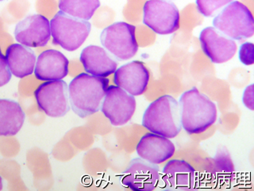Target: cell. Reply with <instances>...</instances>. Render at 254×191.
Masks as SVG:
<instances>
[{
  "mask_svg": "<svg viewBox=\"0 0 254 191\" xmlns=\"http://www.w3.org/2000/svg\"><path fill=\"white\" fill-rule=\"evenodd\" d=\"M109 86V80L88 74H79L68 86L70 106L80 118L96 113Z\"/></svg>",
  "mask_w": 254,
  "mask_h": 191,
  "instance_id": "obj_1",
  "label": "cell"
},
{
  "mask_svg": "<svg viewBox=\"0 0 254 191\" xmlns=\"http://www.w3.org/2000/svg\"><path fill=\"white\" fill-rule=\"evenodd\" d=\"M178 103L181 125L187 133H202L216 122V105L196 88L185 92Z\"/></svg>",
  "mask_w": 254,
  "mask_h": 191,
  "instance_id": "obj_2",
  "label": "cell"
},
{
  "mask_svg": "<svg viewBox=\"0 0 254 191\" xmlns=\"http://www.w3.org/2000/svg\"><path fill=\"white\" fill-rule=\"evenodd\" d=\"M142 126L152 133L169 139L177 137L182 129L178 101L165 95L152 102L143 114Z\"/></svg>",
  "mask_w": 254,
  "mask_h": 191,
  "instance_id": "obj_3",
  "label": "cell"
},
{
  "mask_svg": "<svg viewBox=\"0 0 254 191\" xmlns=\"http://www.w3.org/2000/svg\"><path fill=\"white\" fill-rule=\"evenodd\" d=\"M213 26L233 40H245L254 34V16L250 9L239 1L226 5L214 17Z\"/></svg>",
  "mask_w": 254,
  "mask_h": 191,
  "instance_id": "obj_4",
  "label": "cell"
},
{
  "mask_svg": "<svg viewBox=\"0 0 254 191\" xmlns=\"http://www.w3.org/2000/svg\"><path fill=\"white\" fill-rule=\"evenodd\" d=\"M53 43L67 51H75L84 43L91 32L87 20L79 19L58 11L50 21Z\"/></svg>",
  "mask_w": 254,
  "mask_h": 191,
  "instance_id": "obj_5",
  "label": "cell"
},
{
  "mask_svg": "<svg viewBox=\"0 0 254 191\" xmlns=\"http://www.w3.org/2000/svg\"><path fill=\"white\" fill-rule=\"evenodd\" d=\"M136 27L125 22H115L100 34L102 46L119 62L133 58L138 50Z\"/></svg>",
  "mask_w": 254,
  "mask_h": 191,
  "instance_id": "obj_6",
  "label": "cell"
},
{
  "mask_svg": "<svg viewBox=\"0 0 254 191\" xmlns=\"http://www.w3.org/2000/svg\"><path fill=\"white\" fill-rule=\"evenodd\" d=\"M143 22L156 34H173L180 28V12L169 0H149L143 7Z\"/></svg>",
  "mask_w": 254,
  "mask_h": 191,
  "instance_id": "obj_7",
  "label": "cell"
},
{
  "mask_svg": "<svg viewBox=\"0 0 254 191\" xmlns=\"http://www.w3.org/2000/svg\"><path fill=\"white\" fill-rule=\"evenodd\" d=\"M34 96L39 109L50 117H62L71 108L68 86L62 80L49 81L40 85Z\"/></svg>",
  "mask_w": 254,
  "mask_h": 191,
  "instance_id": "obj_8",
  "label": "cell"
},
{
  "mask_svg": "<svg viewBox=\"0 0 254 191\" xmlns=\"http://www.w3.org/2000/svg\"><path fill=\"white\" fill-rule=\"evenodd\" d=\"M100 110L112 125H124L134 114L136 99L121 88L108 86Z\"/></svg>",
  "mask_w": 254,
  "mask_h": 191,
  "instance_id": "obj_9",
  "label": "cell"
},
{
  "mask_svg": "<svg viewBox=\"0 0 254 191\" xmlns=\"http://www.w3.org/2000/svg\"><path fill=\"white\" fill-rule=\"evenodd\" d=\"M120 180L124 187L132 191H154L161 180V171L156 164L135 158L122 174Z\"/></svg>",
  "mask_w": 254,
  "mask_h": 191,
  "instance_id": "obj_10",
  "label": "cell"
},
{
  "mask_svg": "<svg viewBox=\"0 0 254 191\" xmlns=\"http://www.w3.org/2000/svg\"><path fill=\"white\" fill-rule=\"evenodd\" d=\"M202 50L212 63L222 64L234 58L238 50L234 40L214 26L206 27L199 34Z\"/></svg>",
  "mask_w": 254,
  "mask_h": 191,
  "instance_id": "obj_11",
  "label": "cell"
},
{
  "mask_svg": "<svg viewBox=\"0 0 254 191\" xmlns=\"http://www.w3.org/2000/svg\"><path fill=\"white\" fill-rule=\"evenodd\" d=\"M14 37L27 47H44L51 38L50 22L42 14L27 16L16 25Z\"/></svg>",
  "mask_w": 254,
  "mask_h": 191,
  "instance_id": "obj_12",
  "label": "cell"
},
{
  "mask_svg": "<svg viewBox=\"0 0 254 191\" xmlns=\"http://www.w3.org/2000/svg\"><path fill=\"white\" fill-rule=\"evenodd\" d=\"M149 82V70L144 63L133 61L115 70L114 82L130 95L136 96L146 91Z\"/></svg>",
  "mask_w": 254,
  "mask_h": 191,
  "instance_id": "obj_13",
  "label": "cell"
},
{
  "mask_svg": "<svg viewBox=\"0 0 254 191\" xmlns=\"http://www.w3.org/2000/svg\"><path fill=\"white\" fill-rule=\"evenodd\" d=\"M162 189L165 191H189L194 188L195 171L188 162L173 159L166 163L161 173Z\"/></svg>",
  "mask_w": 254,
  "mask_h": 191,
  "instance_id": "obj_14",
  "label": "cell"
},
{
  "mask_svg": "<svg viewBox=\"0 0 254 191\" xmlns=\"http://www.w3.org/2000/svg\"><path fill=\"white\" fill-rule=\"evenodd\" d=\"M175 150L174 143L169 138L152 132L142 136L136 147L139 157L156 165L173 157Z\"/></svg>",
  "mask_w": 254,
  "mask_h": 191,
  "instance_id": "obj_15",
  "label": "cell"
},
{
  "mask_svg": "<svg viewBox=\"0 0 254 191\" xmlns=\"http://www.w3.org/2000/svg\"><path fill=\"white\" fill-rule=\"evenodd\" d=\"M68 60L62 52L46 50L37 58L34 74L37 79L43 82L62 80L68 74Z\"/></svg>",
  "mask_w": 254,
  "mask_h": 191,
  "instance_id": "obj_16",
  "label": "cell"
},
{
  "mask_svg": "<svg viewBox=\"0 0 254 191\" xmlns=\"http://www.w3.org/2000/svg\"><path fill=\"white\" fill-rule=\"evenodd\" d=\"M79 60L87 74L107 78L115 74L118 61L103 47L88 46L82 50Z\"/></svg>",
  "mask_w": 254,
  "mask_h": 191,
  "instance_id": "obj_17",
  "label": "cell"
},
{
  "mask_svg": "<svg viewBox=\"0 0 254 191\" xmlns=\"http://www.w3.org/2000/svg\"><path fill=\"white\" fill-rule=\"evenodd\" d=\"M5 57L10 73L16 78H26L34 73L37 58L30 47L12 44L7 48Z\"/></svg>",
  "mask_w": 254,
  "mask_h": 191,
  "instance_id": "obj_18",
  "label": "cell"
},
{
  "mask_svg": "<svg viewBox=\"0 0 254 191\" xmlns=\"http://www.w3.org/2000/svg\"><path fill=\"white\" fill-rule=\"evenodd\" d=\"M26 115L18 102L0 99V136L15 135L22 128Z\"/></svg>",
  "mask_w": 254,
  "mask_h": 191,
  "instance_id": "obj_19",
  "label": "cell"
},
{
  "mask_svg": "<svg viewBox=\"0 0 254 191\" xmlns=\"http://www.w3.org/2000/svg\"><path fill=\"white\" fill-rule=\"evenodd\" d=\"M58 6L67 15L88 21L100 6V2L99 0H60Z\"/></svg>",
  "mask_w": 254,
  "mask_h": 191,
  "instance_id": "obj_20",
  "label": "cell"
},
{
  "mask_svg": "<svg viewBox=\"0 0 254 191\" xmlns=\"http://www.w3.org/2000/svg\"><path fill=\"white\" fill-rule=\"evenodd\" d=\"M234 0H196L198 11L205 17H212Z\"/></svg>",
  "mask_w": 254,
  "mask_h": 191,
  "instance_id": "obj_21",
  "label": "cell"
},
{
  "mask_svg": "<svg viewBox=\"0 0 254 191\" xmlns=\"http://www.w3.org/2000/svg\"><path fill=\"white\" fill-rule=\"evenodd\" d=\"M239 60L245 66H251L254 63V45L252 42H246L240 46Z\"/></svg>",
  "mask_w": 254,
  "mask_h": 191,
  "instance_id": "obj_22",
  "label": "cell"
},
{
  "mask_svg": "<svg viewBox=\"0 0 254 191\" xmlns=\"http://www.w3.org/2000/svg\"><path fill=\"white\" fill-rule=\"evenodd\" d=\"M11 79V73L8 67L6 57L2 54L0 49V87L6 86Z\"/></svg>",
  "mask_w": 254,
  "mask_h": 191,
  "instance_id": "obj_23",
  "label": "cell"
},
{
  "mask_svg": "<svg viewBox=\"0 0 254 191\" xmlns=\"http://www.w3.org/2000/svg\"><path fill=\"white\" fill-rule=\"evenodd\" d=\"M243 103L246 107L254 110V85H250L245 90L243 94Z\"/></svg>",
  "mask_w": 254,
  "mask_h": 191,
  "instance_id": "obj_24",
  "label": "cell"
},
{
  "mask_svg": "<svg viewBox=\"0 0 254 191\" xmlns=\"http://www.w3.org/2000/svg\"><path fill=\"white\" fill-rule=\"evenodd\" d=\"M2 187H3V186H2V177L0 176V191H2Z\"/></svg>",
  "mask_w": 254,
  "mask_h": 191,
  "instance_id": "obj_25",
  "label": "cell"
},
{
  "mask_svg": "<svg viewBox=\"0 0 254 191\" xmlns=\"http://www.w3.org/2000/svg\"><path fill=\"white\" fill-rule=\"evenodd\" d=\"M1 1H3V0H0V2H1Z\"/></svg>",
  "mask_w": 254,
  "mask_h": 191,
  "instance_id": "obj_26",
  "label": "cell"
}]
</instances>
